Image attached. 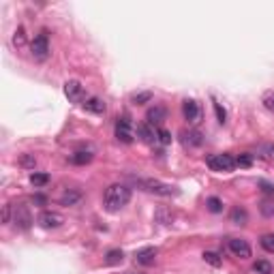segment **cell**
Returning <instances> with one entry per match:
<instances>
[{"label": "cell", "instance_id": "cell-1", "mask_svg": "<svg viewBox=\"0 0 274 274\" xmlns=\"http://www.w3.org/2000/svg\"><path fill=\"white\" fill-rule=\"evenodd\" d=\"M129 202H131V187H127V184L116 182V184H109L105 189L103 206H105L107 212H118V210L125 208Z\"/></svg>", "mask_w": 274, "mask_h": 274}, {"label": "cell", "instance_id": "cell-2", "mask_svg": "<svg viewBox=\"0 0 274 274\" xmlns=\"http://www.w3.org/2000/svg\"><path fill=\"white\" fill-rule=\"evenodd\" d=\"M133 182H135L141 191H146V193H154V195H161V197L178 195V189L174 187V184H167V182L154 180V178H135Z\"/></svg>", "mask_w": 274, "mask_h": 274}, {"label": "cell", "instance_id": "cell-3", "mask_svg": "<svg viewBox=\"0 0 274 274\" xmlns=\"http://www.w3.org/2000/svg\"><path fill=\"white\" fill-rule=\"evenodd\" d=\"M30 54H32L34 60H39V63H43V60H47V56H50V32L45 28L32 39Z\"/></svg>", "mask_w": 274, "mask_h": 274}, {"label": "cell", "instance_id": "cell-4", "mask_svg": "<svg viewBox=\"0 0 274 274\" xmlns=\"http://www.w3.org/2000/svg\"><path fill=\"white\" fill-rule=\"evenodd\" d=\"M116 139L122 143H133L135 141V127L129 116H120L116 120Z\"/></svg>", "mask_w": 274, "mask_h": 274}, {"label": "cell", "instance_id": "cell-5", "mask_svg": "<svg viewBox=\"0 0 274 274\" xmlns=\"http://www.w3.org/2000/svg\"><path fill=\"white\" fill-rule=\"evenodd\" d=\"M206 165H208L212 171H231L236 167V159L227 152L223 154H210L206 156Z\"/></svg>", "mask_w": 274, "mask_h": 274}, {"label": "cell", "instance_id": "cell-6", "mask_svg": "<svg viewBox=\"0 0 274 274\" xmlns=\"http://www.w3.org/2000/svg\"><path fill=\"white\" fill-rule=\"evenodd\" d=\"M37 223L41 225L43 229H56L65 223V216L60 212H54V210H43L37 218Z\"/></svg>", "mask_w": 274, "mask_h": 274}, {"label": "cell", "instance_id": "cell-7", "mask_svg": "<svg viewBox=\"0 0 274 274\" xmlns=\"http://www.w3.org/2000/svg\"><path fill=\"white\" fill-rule=\"evenodd\" d=\"M65 97L71 103H84L88 99L84 86H81L77 79H68L67 84H65Z\"/></svg>", "mask_w": 274, "mask_h": 274}, {"label": "cell", "instance_id": "cell-8", "mask_svg": "<svg viewBox=\"0 0 274 274\" xmlns=\"http://www.w3.org/2000/svg\"><path fill=\"white\" fill-rule=\"evenodd\" d=\"M182 116L189 125H197L202 118V109H200V103L193 101V99H184L182 101Z\"/></svg>", "mask_w": 274, "mask_h": 274}, {"label": "cell", "instance_id": "cell-9", "mask_svg": "<svg viewBox=\"0 0 274 274\" xmlns=\"http://www.w3.org/2000/svg\"><path fill=\"white\" fill-rule=\"evenodd\" d=\"M11 223H15L19 229H28L32 225V216L28 212V206H24V204L13 206V221Z\"/></svg>", "mask_w": 274, "mask_h": 274}, {"label": "cell", "instance_id": "cell-10", "mask_svg": "<svg viewBox=\"0 0 274 274\" xmlns=\"http://www.w3.org/2000/svg\"><path fill=\"white\" fill-rule=\"evenodd\" d=\"M167 118V109H165V105H152L146 112V122L148 125H152L154 129H161V125H163V120Z\"/></svg>", "mask_w": 274, "mask_h": 274}, {"label": "cell", "instance_id": "cell-11", "mask_svg": "<svg viewBox=\"0 0 274 274\" xmlns=\"http://www.w3.org/2000/svg\"><path fill=\"white\" fill-rule=\"evenodd\" d=\"M180 141L184 143L187 148H200L204 143V135L202 131H197V129H184V131H180Z\"/></svg>", "mask_w": 274, "mask_h": 274}, {"label": "cell", "instance_id": "cell-12", "mask_svg": "<svg viewBox=\"0 0 274 274\" xmlns=\"http://www.w3.org/2000/svg\"><path fill=\"white\" fill-rule=\"evenodd\" d=\"M229 251L234 253L236 257H240V259H249L253 255L249 242H246V240H242V238H231L229 240Z\"/></svg>", "mask_w": 274, "mask_h": 274}, {"label": "cell", "instance_id": "cell-13", "mask_svg": "<svg viewBox=\"0 0 274 274\" xmlns=\"http://www.w3.org/2000/svg\"><path fill=\"white\" fill-rule=\"evenodd\" d=\"M137 137L143 141V143H150V146H154L156 143V129L152 125H148V122H143V125H137Z\"/></svg>", "mask_w": 274, "mask_h": 274}, {"label": "cell", "instance_id": "cell-14", "mask_svg": "<svg viewBox=\"0 0 274 274\" xmlns=\"http://www.w3.org/2000/svg\"><path fill=\"white\" fill-rule=\"evenodd\" d=\"M81 105H84L86 112H90V114H94V116H103V114L107 112L105 101L99 99V97H88L84 103H81Z\"/></svg>", "mask_w": 274, "mask_h": 274}, {"label": "cell", "instance_id": "cell-15", "mask_svg": "<svg viewBox=\"0 0 274 274\" xmlns=\"http://www.w3.org/2000/svg\"><path fill=\"white\" fill-rule=\"evenodd\" d=\"M156 259V249L154 246H146V249H139L135 253V262L139 266H152Z\"/></svg>", "mask_w": 274, "mask_h": 274}, {"label": "cell", "instance_id": "cell-16", "mask_svg": "<svg viewBox=\"0 0 274 274\" xmlns=\"http://www.w3.org/2000/svg\"><path fill=\"white\" fill-rule=\"evenodd\" d=\"M92 159H94V154L88 152V150H79V152H73L68 156V161H71L73 165H88Z\"/></svg>", "mask_w": 274, "mask_h": 274}, {"label": "cell", "instance_id": "cell-17", "mask_svg": "<svg viewBox=\"0 0 274 274\" xmlns=\"http://www.w3.org/2000/svg\"><path fill=\"white\" fill-rule=\"evenodd\" d=\"M231 223L234 225H246L249 223V212H246L244 208H240V206H236V208L231 210Z\"/></svg>", "mask_w": 274, "mask_h": 274}, {"label": "cell", "instance_id": "cell-18", "mask_svg": "<svg viewBox=\"0 0 274 274\" xmlns=\"http://www.w3.org/2000/svg\"><path fill=\"white\" fill-rule=\"evenodd\" d=\"M259 212H262V216L272 218L274 216V197H264V200L259 202Z\"/></svg>", "mask_w": 274, "mask_h": 274}, {"label": "cell", "instance_id": "cell-19", "mask_svg": "<svg viewBox=\"0 0 274 274\" xmlns=\"http://www.w3.org/2000/svg\"><path fill=\"white\" fill-rule=\"evenodd\" d=\"M122 259H125V253H122L120 249H112V251H107V255H105V264L107 266H118V264H122Z\"/></svg>", "mask_w": 274, "mask_h": 274}, {"label": "cell", "instance_id": "cell-20", "mask_svg": "<svg viewBox=\"0 0 274 274\" xmlns=\"http://www.w3.org/2000/svg\"><path fill=\"white\" fill-rule=\"evenodd\" d=\"M81 200V193H79V191H65V195L63 197H60V204H63V206H75V204H77Z\"/></svg>", "mask_w": 274, "mask_h": 274}, {"label": "cell", "instance_id": "cell-21", "mask_svg": "<svg viewBox=\"0 0 274 274\" xmlns=\"http://www.w3.org/2000/svg\"><path fill=\"white\" fill-rule=\"evenodd\" d=\"M154 218H156V223H161V225H171V221H174V216H171V212L167 208H156L154 212Z\"/></svg>", "mask_w": 274, "mask_h": 274}, {"label": "cell", "instance_id": "cell-22", "mask_svg": "<svg viewBox=\"0 0 274 274\" xmlns=\"http://www.w3.org/2000/svg\"><path fill=\"white\" fill-rule=\"evenodd\" d=\"M202 257H204V262H206V264H210V266H212V268H221V266H223L221 255H218V253H214V251H206Z\"/></svg>", "mask_w": 274, "mask_h": 274}, {"label": "cell", "instance_id": "cell-23", "mask_svg": "<svg viewBox=\"0 0 274 274\" xmlns=\"http://www.w3.org/2000/svg\"><path fill=\"white\" fill-rule=\"evenodd\" d=\"M30 182L37 189H41V187H45V184L50 182V174H43V171H32V174H30Z\"/></svg>", "mask_w": 274, "mask_h": 274}, {"label": "cell", "instance_id": "cell-24", "mask_svg": "<svg viewBox=\"0 0 274 274\" xmlns=\"http://www.w3.org/2000/svg\"><path fill=\"white\" fill-rule=\"evenodd\" d=\"M206 208H208L212 214H221V212H223V202L218 200V197H208V200H206Z\"/></svg>", "mask_w": 274, "mask_h": 274}, {"label": "cell", "instance_id": "cell-25", "mask_svg": "<svg viewBox=\"0 0 274 274\" xmlns=\"http://www.w3.org/2000/svg\"><path fill=\"white\" fill-rule=\"evenodd\" d=\"M253 270H255L257 274H272V272H274L272 264H270V262H266V259H259V262L253 264Z\"/></svg>", "mask_w": 274, "mask_h": 274}, {"label": "cell", "instance_id": "cell-26", "mask_svg": "<svg viewBox=\"0 0 274 274\" xmlns=\"http://www.w3.org/2000/svg\"><path fill=\"white\" fill-rule=\"evenodd\" d=\"M156 143H161V146H169L171 143V133L167 129H156Z\"/></svg>", "mask_w": 274, "mask_h": 274}, {"label": "cell", "instance_id": "cell-27", "mask_svg": "<svg viewBox=\"0 0 274 274\" xmlns=\"http://www.w3.org/2000/svg\"><path fill=\"white\" fill-rule=\"evenodd\" d=\"M148 101H152V92H137L131 97V103H135V105H143Z\"/></svg>", "mask_w": 274, "mask_h": 274}, {"label": "cell", "instance_id": "cell-28", "mask_svg": "<svg viewBox=\"0 0 274 274\" xmlns=\"http://www.w3.org/2000/svg\"><path fill=\"white\" fill-rule=\"evenodd\" d=\"M13 43H15L17 47H24V43H26V30H24V26H17L15 34H13Z\"/></svg>", "mask_w": 274, "mask_h": 274}, {"label": "cell", "instance_id": "cell-29", "mask_svg": "<svg viewBox=\"0 0 274 274\" xmlns=\"http://www.w3.org/2000/svg\"><path fill=\"white\" fill-rule=\"evenodd\" d=\"M236 165L238 167H251L253 165V154H249V152H242L236 159Z\"/></svg>", "mask_w": 274, "mask_h": 274}, {"label": "cell", "instance_id": "cell-30", "mask_svg": "<svg viewBox=\"0 0 274 274\" xmlns=\"http://www.w3.org/2000/svg\"><path fill=\"white\" fill-rule=\"evenodd\" d=\"M214 114H216L218 125H225V122H227V112H225V107L221 103H214Z\"/></svg>", "mask_w": 274, "mask_h": 274}, {"label": "cell", "instance_id": "cell-31", "mask_svg": "<svg viewBox=\"0 0 274 274\" xmlns=\"http://www.w3.org/2000/svg\"><path fill=\"white\" fill-rule=\"evenodd\" d=\"M262 103H264V107L268 109V112H274V92H266Z\"/></svg>", "mask_w": 274, "mask_h": 274}, {"label": "cell", "instance_id": "cell-32", "mask_svg": "<svg viewBox=\"0 0 274 274\" xmlns=\"http://www.w3.org/2000/svg\"><path fill=\"white\" fill-rule=\"evenodd\" d=\"M19 165H22V167H32L34 169V165H37V159H34L32 154H24L22 159H19Z\"/></svg>", "mask_w": 274, "mask_h": 274}, {"label": "cell", "instance_id": "cell-33", "mask_svg": "<svg viewBox=\"0 0 274 274\" xmlns=\"http://www.w3.org/2000/svg\"><path fill=\"white\" fill-rule=\"evenodd\" d=\"M262 246H264L266 251L274 253V234H268V236H264V238H262Z\"/></svg>", "mask_w": 274, "mask_h": 274}, {"label": "cell", "instance_id": "cell-34", "mask_svg": "<svg viewBox=\"0 0 274 274\" xmlns=\"http://www.w3.org/2000/svg\"><path fill=\"white\" fill-rule=\"evenodd\" d=\"M259 187H262V191H266V193H268V195H272V197H274V184L266 182V180H259Z\"/></svg>", "mask_w": 274, "mask_h": 274}, {"label": "cell", "instance_id": "cell-35", "mask_svg": "<svg viewBox=\"0 0 274 274\" xmlns=\"http://www.w3.org/2000/svg\"><path fill=\"white\" fill-rule=\"evenodd\" d=\"M32 202H37V204H45L47 200H45L43 195H34V197H32Z\"/></svg>", "mask_w": 274, "mask_h": 274}, {"label": "cell", "instance_id": "cell-36", "mask_svg": "<svg viewBox=\"0 0 274 274\" xmlns=\"http://www.w3.org/2000/svg\"><path fill=\"white\" fill-rule=\"evenodd\" d=\"M270 150H272V152H274V146H272V148H270Z\"/></svg>", "mask_w": 274, "mask_h": 274}]
</instances>
